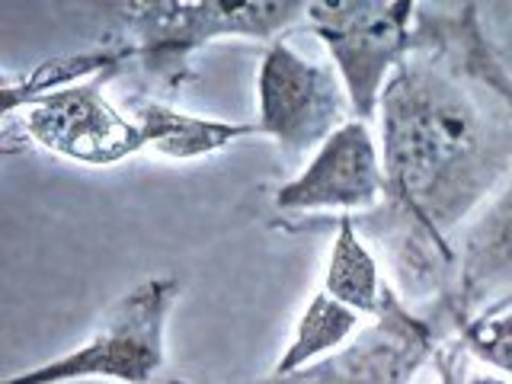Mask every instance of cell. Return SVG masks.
Wrapping results in <instances>:
<instances>
[{
    "label": "cell",
    "mask_w": 512,
    "mask_h": 384,
    "mask_svg": "<svg viewBox=\"0 0 512 384\" xmlns=\"http://www.w3.org/2000/svg\"><path fill=\"white\" fill-rule=\"evenodd\" d=\"M125 112L135 119L144 151H154L167 160H202L231 144L256 138V122H228L212 116H196L170 106L157 96H128Z\"/></svg>",
    "instance_id": "cell-11"
},
{
    "label": "cell",
    "mask_w": 512,
    "mask_h": 384,
    "mask_svg": "<svg viewBox=\"0 0 512 384\" xmlns=\"http://www.w3.org/2000/svg\"><path fill=\"white\" fill-rule=\"evenodd\" d=\"M183 285L176 276H148L109 304L84 343L0 384H151L167 362V327Z\"/></svg>",
    "instance_id": "cell-3"
},
{
    "label": "cell",
    "mask_w": 512,
    "mask_h": 384,
    "mask_svg": "<svg viewBox=\"0 0 512 384\" xmlns=\"http://www.w3.org/2000/svg\"><path fill=\"white\" fill-rule=\"evenodd\" d=\"M109 77L32 96L4 116V141L20 138L80 167H116L144 151L135 119L106 96Z\"/></svg>",
    "instance_id": "cell-5"
},
{
    "label": "cell",
    "mask_w": 512,
    "mask_h": 384,
    "mask_svg": "<svg viewBox=\"0 0 512 384\" xmlns=\"http://www.w3.org/2000/svg\"><path fill=\"white\" fill-rule=\"evenodd\" d=\"M304 23L327 48L349 93L352 116L378 119L391 77L420 48V4L413 0H308Z\"/></svg>",
    "instance_id": "cell-4"
},
{
    "label": "cell",
    "mask_w": 512,
    "mask_h": 384,
    "mask_svg": "<svg viewBox=\"0 0 512 384\" xmlns=\"http://www.w3.org/2000/svg\"><path fill=\"white\" fill-rule=\"evenodd\" d=\"M362 327L365 320L356 311H349L330 295L317 292L304 304L301 317L295 320V330L288 336L276 365L269 368V375H292L314 362H324L336 349H343Z\"/></svg>",
    "instance_id": "cell-13"
},
{
    "label": "cell",
    "mask_w": 512,
    "mask_h": 384,
    "mask_svg": "<svg viewBox=\"0 0 512 384\" xmlns=\"http://www.w3.org/2000/svg\"><path fill=\"white\" fill-rule=\"evenodd\" d=\"M320 292L330 295L333 301H340L343 308L356 311L365 324L375 320L384 311V304L391 301V295L397 292L388 282V276L381 272L375 250L368 247L365 231L359 228L352 215L336 218Z\"/></svg>",
    "instance_id": "cell-12"
},
{
    "label": "cell",
    "mask_w": 512,
    "mask_h": 384,
    "mask_svg": "<svg viewBox=\"0 0 512 384\" xmlns=\"http://www.w3.org/2000/svg\"><path fill=\"white\" fill-rule=\"evenodd\" d=\"M420 29L512 109V0L420 13Z\"/></svg>",
    "instance_id": "cell-10"
},
{
    "label": "cell",
    "mask_w": 512,
    "mask_h": 384,
    "mask_svg": "<svg viewBox=\"0 0 512 384\" xmlns=\"http://www.w3.org/2000/svg\"><path fill=\"white\" fill-rule=\"evenodd\" d=\"M384 192L381 144L368 122L349 119L272 192V208L282 215L336 212V218H356V212H375Z\"/></svg>",
    "instance_id": "cell-8"
},
{
    "label": "cell",
    "mask_w": 512,
    "mask_h": 384,
    "mask_svg": "<svg viewBox=\"0 0 512 384\" xmlns=\"http://www.w3.org/2000/svg\"><path fill=\"white\" fill-rule=\"evenodd\" d=\"M112 45L157 87L173 93L192 77V58L218 39L276 42L304 20L308 0H132L116 4Z\"/></svg>",
    "instance_id": "cell-2"
},
{
    "label": "cell",
    "mask_w": 512,
    "mask_h": 384,
    "mask_svg": "<svg viewBox=\"0 0 512 384\" xmlns=\"http://www.w3.org/2000/svg\"><path fill=\"white\" fill-rule=\"evenodd\" d=\"M439 349V320L394 292L384 311L324 362L292 375L266 372L253 384H413L429 362H436Z\"/></svg>",
    "instance_id": "cell-7"
},
{
    "label": "cell",
    "mask_w": 512,
    "mask_h": 384,
    "mask_svg": "<svg viewBox=\"0 0 512 384\" xmlns=\"http://www.w3.org/2000/svg\"><path fill=\"white\" fill-rule=\"evenodd\" d=\"M461 384H512V378L500 372H480V375H464Z\"/></svg>",
    "instance_id": "cell-16"
},
{
    "label": "cell",
    "mask_w": 512,
    "mask_h": 384,
    "mask_svg": "<svg viewBox=\"0 0 512 384\" xmlns=\"http://www.w3.org/2000/svg\"><path fill=\"white\" fill-rule=\"evenodd\" d=\"M477 80L420 32L378 106L384 221L378 234L400 298L445 301L455 282V240L512 170V109L493 116Z\"/></svg>",
    "instance_id": "cell-1"
},
{
    "label": "cell",
    "mask_w": 512,
    "mask_h": 384,
    "mask_svg": "<svg viewBox=\"0 0 512 384\" xmlns=\"http://www.w3.org/2000/svg\"><path fill=\"white\" fill-rule=\"evenodd\" d=\"M352 116L349 93L333 64L308 58L276 39L263 48L256 68V132L282 157L314 154Z\"/></svg>",
    "instance_id": "cell-6"
},
{
    "label": "cell",
    "mask_w": 512,
    "mask_h": 384,
    "mask_svg": "<svg viewBox=\"0 0 512 384\" xmlns=\"http://www.w3.org/2000/svg\"><path fill=\"white\" fill-rule=\"evenodd\" d=\"M458 346V343H455ZM458 349H439V356H436V365H439V384H461L464 372L458 368V356H455Z\"/></svg>",
    "instance_id": "cell-15"
},
{
    "label": "cell",
    "mask_w": 512,
    "mask_h": 384,
    "mask_svg": "<svg viewBox=\"0 0 512 384\" xmlns=\"http://www.w3.org/2000/svg\"><path fill=\"white\" fill-rule=\"evenodd\" d=\"M512 292V170L455 240V282L436 317L452 327Z\"/></svg>",
    "instance_id": "cell-9"
},
{
    "label": "cell",
    "mask_w": 512,
    "mask_h": 384,
    "mask_svg": "<svg viewBox=\"0 0 512 384\" xmlns=\"http://www.w3.org/2000/svg\"><path fill=\"white\" fill-rule=\"evenodd\" d=\"M455 343L493 372L512 378V308L480 311L455 327Z\"/></svg>",
    "instance_id": "cell-14"
}]
</instances>
